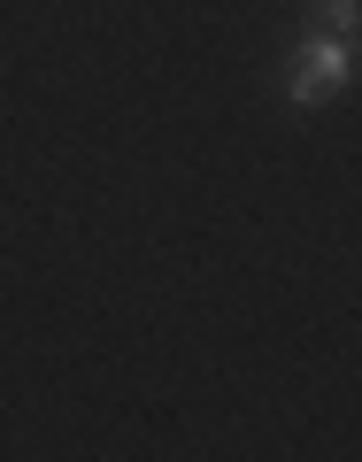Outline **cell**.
<instances>
[{
    "mask_svg": "<svg viewBox=\"0 0 362 462\" xmlns=\"http://www.w3.org/2000/svg\"><path fill=\"white\" fill-rule=\"evenodd\" d=\"M347 78H355V47H347L339 32L331 39H301L293 47V85H285V93H293V108H324L331 93H347Z\"/></svg>",
    "mask_w": 362,
    "mask_h": 462,
    "instance_id": "obj_1",
    "label": "cell"
},
{
    "mask_svg": "<svg viewBox=\"0 0 362 462\" xmlns=\"http://www.w3.org/2000/svg\"><path fill=\"white\" fill-rule=\"evenodd\" d=\"M316 8H324V23H331V32H339V39L355 32V0H316Z\"/></svg>",
    "mask_w": 362,
    "mask_h": 462,
    "instance_id": "obj_2",
    "label": "cell"
}]
</instances>
